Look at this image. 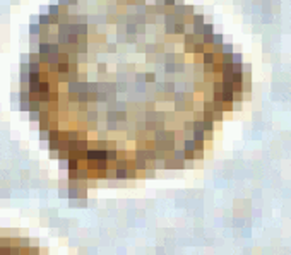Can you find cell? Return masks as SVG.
<instances>
[{"label":"cell","instance_id":"obj_2","mask_svg":"<svg viewBox=\"0 0 291 255\" xmlns=\"http://www.w3.org/2000/svg\"><path fill=\"white\" fill-rule=\"evenodd\" d=\"M123 28H125L127 34H137L139 33V24H135V22H127Z\"/></svg>","mask_w":291,"mask_h":255},{"label":"cell","instance_id":"obj_3","mask_svg":"<svg viewBox=\"0 0 291 255\" xmlns=\"http://www.w3.org/2000/svg\"><path fill=\"white\" fill-rule=\"evenodd\" d=\"M187 33V24L185 22H177L175 24V36H183Z\"/></svg>","mask_w":291,"mask_h":255},{"label":"cell","instance_id":"obj_5","mask_svg":"<svg viewBox=\"0 0 291 255\" xmlns=\"http://www.w3.org/2000/svg\"><path fill=\"white\" fill-rule=\"evenodd\" d=\"M175 2L177 0H165V5L166 7H175Z\"/></svg>","mask_w":291,"mask_h":255},{"label":"cell","instance_id":"obj_6","mask_svg":"<svg viewBox=\"0 0 291 255\" xmlns=\"http://www.w3.org/2000/svg\"><path fill=\"white\" fill-rule=\"evenodd\" d=\"M175 5H185V0H177V2H175Z\"/></svg>","mask_w":291,"mask_h":255},{"label":"cell","instance_id":"obj_1","mask_svg":"<svg viewBox=\"0 0 291 255\" xmlns=\"http://www.w3.org/2000/svg\"><path fill=\"white\" fill-rule=\"evenodd\" d=\"M117 52H118V43L117 41H106V43H105V53H108V55H115Z\"/></svg>","mask_w":291,"mask_h":255},{"label":"cell","instance_id":"obj_4","mask_svg":"<svg viewBox=\"0 0 291 255\" xmlns=\"http://www.w3.org/2000/svg\"><path fill=\"white\" fill-rule=\"evenodd\" d=\"M98 69H96V72H98V75H105L108 74V63L106 62H98Z\"/></svg>","mask_w":291,"mask_h":255}]
</instances>
